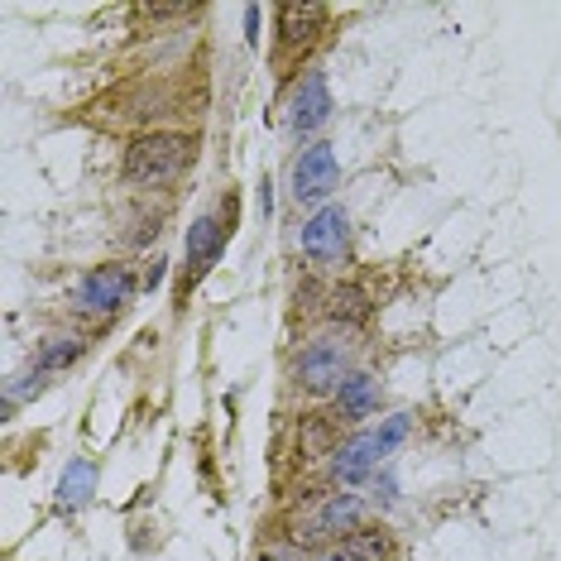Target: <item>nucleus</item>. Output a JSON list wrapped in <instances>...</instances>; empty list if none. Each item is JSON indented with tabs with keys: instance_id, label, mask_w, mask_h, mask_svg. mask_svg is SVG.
Segmentation results:
<instances>
[{
	"instance_id": "1",
	"label": "nucleus",
	"mask_w": 561,
	"mask_h": 561,
	"mask_svg": "<svg viewBox=\"0 0 561 561\" xmlns=\"http://www.w3.org/2000/svg\"><path fill=\"white\" fill-rule=\"evenodd\" d=\"M187 159H193V139L187 135H145L125 154V178L139 187H159V183H173L187 169Z\"/></svg>"
},
{
	"instance_id": "2",
	"label": "nucleus",
	"mask_w": 561,
	"mask_h": 561,
	"mask_svg": "<svg viewBox=\"0 0 561 561\" xmlns=\"http://www.w3.org/2000/svg\"><path fill=\"white\" fill-rule=\"evenodd\" d=\"M130 293H135V274L125 264H101V270H92L72 288V308L92 317H111L130 302Z\"/></svg>"
},
{
	"instance_id": "3",
	"label": "nucleus",
	"mask_w": 561,
	"mask_h": 561,
	"mask_svg": "<svg viewBox=\"0 0 561 561\" xmlns=\"http://www.w3.org/2000/svg\"><path fill=\"white\" fill-rule=\"evenodd\" d=\"M302 254L317 264H341L346 260V245H351V216L346 207H336V202H327V207H317L308 216V226H302Z\"/></svg>"
},
{
	"instance_id": "4",
	"label": "nucleus",
	"mask_w": 561,
	"mask_h": 561,
	"mask_svg": "<svg viewBox=\"0 0 561 561\" xmlns=\"http://www.w3.org/2000/svg\"><path fill=\"white\" fill-rule=\"evenodd\" d=\"M336 183H341V163L331 154V145H308L298 159H293V197H298L302 207L327 202L336 193Z\"/></svg>"
},
{
	"instance_id": "5",
	"label": "nucleus",
	"mask_w": 561,
	"mask_h": 561,
	"mask_svg": "<svg viewBox=\"0 0 561 561\" xmlns=\"http://www.w3.org/2000/svg\"><path fill=\"white\" fill-rule=\"evenodd\" d=\"M346 360H351V346L346 341H312L298 360V385L312 389V393H327V389H341L346 379Z\"/></svg>"
},
{
	"instance_id": "6",
	"label": "nucleus",
	"mask_w": 561,
	"mask_h": 561,
	"mask_svg": "<svg viewBox=\"0 0 561 561\" xmlns=\"http://www.w3.org/2000/svg\"><path fill=\"white\" fill-rule=\"evenodd\" d=\"M226 236H231V226H221L216 216H197V221L187 226V278H183V288H193L197 278L221 260Z\"/></svg>"
},
{
	"instance_id": "7",
	"label": "nucleus",
	"mask_w": 561,
	"mask_h": 561,
	"mask_svg": "<svg viewBox=\"0 0 561 561\" xmlns=\"http://www.w3.org/2000/svg\"><path fill=\"white\" fill-rule=\"evenodd\" d=\"M327 121H331V87L322 72H308V78L298 82V92H293V135L308 139L322 130Z\"/></svg>"
},
{
	"instance_id": "8",
	"label": "nucleus",
	"mask_w": 561,
	"mask_h": 561,
	"mask_svg": "<svg viewBox=\"0 0 561 561\" xmlns=\"http://www.w3.org/2000/svg\"><path fill=\"white\" fill-rule=\"evenodd\" d=\"M379 461H385V451H379V437H375V432H355L346 446H336L331 476H336L341 484H360V480L375 476Z\"/></svg>"
},
{
	"instance_id": "9",
	"label": "nucleus",
	"mask_w": 561,
	"mask_h": 561,
	"mask_svg": "<svg viewBox=\"0 0 561 561\" xmlns=\"http://www.w3.org/2000/svg\"><path fill=\"white\" fill-rule=\"evenodd\" d=\"M92 494H96V466L87 461V456H78V461L62 470V480L54 490V508L62 518H72V514H82V508L92 504Z\"/></svg>"
},
{
	"instance_id": "10",
	"label": "nucleus",
	"mask_w": 561,
	"mask_h": 561,
	"mask_svg": "<svg viewBox=\"0 0 561 561\" xmlns=\"http://www.w3.org/2000/svg\"><path fill=\"white\" fill-rule=\"evenodd\" d=\"M360 518H365L360 494H331V500L317 508V518L308 523V528H312V538H327V533H355Z\"/></svg>"
},
{
	"instance_id": "11",
	"label": "nucleus",
	"mask_w": 561,
	"mask_h": 561,
	"mask_svg": "<svg viewBox=\"0 0 561 561\" xmlns=\"http://www.w3.org/2000/svg\"><path fill=\"white\" fill-rule=\"evenodd\" d=\"M322 20H327L322 5H284V10H278V34H284L288 48L312 44L317 30H322Z\"/></svg>"
},
{
	"instance_id": "12",
	"label": "nucleus",
	"mask_w": 561,
	"mask_h": 561,
	"mask_svg": "<svg viewBox=\"0 0 561 561\" xmlns=\"http://www.w3.org/2000/svg\"><path fill=\"white\" fill-rule=\"evenodd\" d=\"M336 408L346 417H369L379 408V379L375 375H346L336 389Z\"/></svg>"
},
{
	"instance_id": "13",
	"label": "nucleus",
	"mask_w": 561,
	"mask_h": 561,
	"mask_svg": "<svg viewBox=\"0 0 561 561\" xmlns=\"http://www.w3.org/2000/svg\"><path fill=\"white\" fill-rule=\"evenodd\" d=\"M327 317H331V322H341V327L369 322V293H365L360 284H341V288L327 298Z\"/></svg>"
},
{
	"instance_id": "14",
	"label": "nucleus",
	"mask_w": 561,
	"mask_h": 561,
	"mask_svg": "<svg viewBox=\"0 0 561 561\" xmlns=\"http://www.w3.org/2000/svg\"><path fill=\"white\" fill-rule=\"evenodd\" d=\"M341 561H389L385 533H375V528H355L351 538L341 542Z\"/></svg>"
},
{
	"instance_id": "15",
	"label": "nucleus",
	"mask_w": 561,
	"mask_h": 561,
	"mask_svg": "<svg viewBox=\"0 0 561 561\" xmlns=\"http://www.w3.org/2000/svg\"><path fill=\"white\" fill-rule=\"evenodd\" d=\"M82 351H87L82 336H54V341H48V346L39 351V365H34V369H44V375H58V369H68Z\"/></svg>"
},
{
	"instance_id": "16",
	"label": "nucleus",
	"mask_w": 561,
	"mask_h": 561,
	"mask_svg": "<svg viewBox=\"0 0 561 561\" xmlns=\"http://www.w3.org/2000/svg\"><path fill=\"white\" fill-rule=\"evenodd\" d=\"M408 432H413V417H408V413H393L389 423L375 432V437H379V451H385V456H389V451H399V446L408 442Z\"/></svg>"
},
{
	"instance_id": "17",
	"label": "nucleus",
	"mask_w": 561,
	"mask_h": 561,
	"mask_svg": "<svg viewBox=\"0 0 561 561\" xmlns=\"http://www.w3.org/2000/svg\"><path fill=\"white\" fill-rule=\"evenodd\" d=\"M245 30H250V44H260V34H254V30H260V5L245 10Z\"/></svg>"
}]
</instances>
